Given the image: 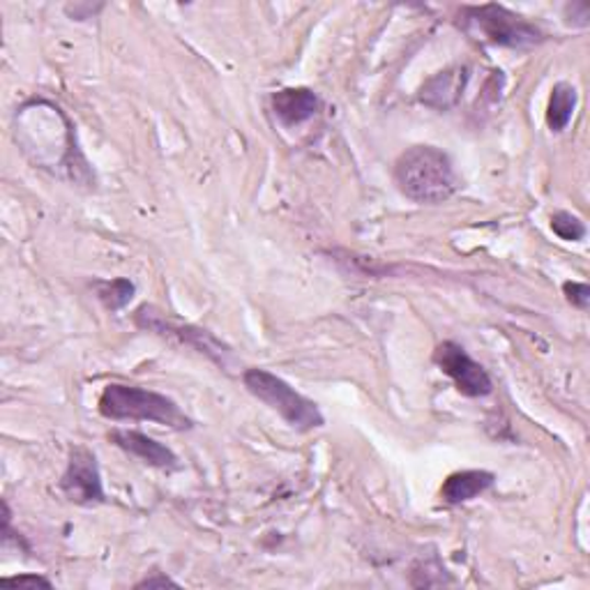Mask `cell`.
<instances>
[{"mask_svg": "<svg viewBox=\"0 0 590 590\" xmlns=\"http://www.w3.org/2000/svg\"><path fill=\"white\" fill-rule=\"evenodd\" d=\"M60 489L72 502H79V506H91V502L104 500L97 456L89 448H74L70 452V462L62 473Z\"/></svg>", "mask_w": 590, "mask_h": 590, "instance_id": "obj_7", "label": "cell"}, {"mask_svg": "<svg viewBox=\"0 0 590 590\" xmlns=\"http://www.w3.org/2000/svg\"><path fill=\"white\" fill-rule=\"evenodd\" d=\"M552 231L565 240V243H579V240L586 238V227L579 220L577 215L558 210L552 215Z\"/></svg>", "mask_w": 590, "mask_h": 590, "instance_id": "obj_14", "label": "cell"}, {"mask_svg": "<svg viewBox=\"0 0 590 590\" xmlns=\"http://www.w3.org/2000/svg\"><path fill=\"white\" fill-rule=\"evenodd\" d=\"M459 26L473 39L491 47L506 49H529L544 42L542 28L512 10L489 3V5H468L459 12Z\"/></svg>", "mask_w": 590, "mask_h": 590, "instance_id": "obj_3", "label": "cell"}, {"mask_svg": "<svg viewBox=\"0 0 590 590\" xmlns=\"http://www.w3.org/2000/svg\"><path fill=\"white\" fill-rule=\"evenodd\" d=\"M563 293L567 298V302L572 304L577 310H588L590 304V287L581 281H565L563 284Z\"/></svg>", "mask_w": 590, "mask_h": 590, "instance_id": "obj_15", "label": "cell"}, {"mask_svg": "<svg viewBox=\"0 0 590 590\" xmlns=\"http://www.w3.org/2000/svg\"><path fill=\"white\" fill-rule=\"evenodd\" d=\"M468 83V68H450L441 74L431 77L420 91V102L436 112H448L462 100Z\"/></svg>", "mask_w": 590, "mask_h": 590, "instance_id": "obj_9", "label": "cell"}, {"mask_svg": "<svg viewBox=\"0 0 590 590\" xmlns=\"http://www.w3.org/2000/svg\"><path fill=\"white\" fill-rule=\"evenodd\" d=\"M577 102L579 93L572 83L560 81L554 85L549 106H546V125H549L552 132H563V129H567V125L572 123Z\"/></svg>", "mask_w": 590, "mask_h": 590, "instance_id": "obj_12", "label": "cell"}, {"mask_svg": "<svg viewBox=\"0 0 590 590\" xmlns=\"http://www.w3.org/2000/svg\"><path fill=\"white\" fill-rule=\"evenodd\" d=\"M166 586L176 588L178 583L173 581V579H169V577H148V579H143V581L137 583V588H166Z\"/></svg>", "mask_w": 590, "mask_h": 590, "instance_id": "obj_17", "label": "cell"}, {"mask_svg": "<svg viewBox=\"0 0 590 590\" xmlns=\"http://www.w3.org/2000/svg\"><path fill=\"white\" fill-rule=\"evenodd\" d=\"M135 321H137L139 327H143V331H150V333H155L160 337L176 339V342H181L185 346L196 348V351L208 356L212 362H217L220 367H229L231 360H233L231 348L217 339L212 333L201 331V327L189 325V323L171 321L169 316H164V312H158L155 308H148V304L139 308Z\"/></svg>", "mask_w": 590, "mask_h": 590, "instance_id": "obj_5", "label": "cell"}, {"mask_svg": "<svg viewBox=\"0 0 590 590\" xmlns=\"http://www.w3.org/2000/svg\"><path fill=\"white\" fill-rule=\"evenodd\" d=\"M321 108V100L310 89H284L273 95V112L281 125L296 127L312 120Z\"/></svg>", "mask_w": 590, "mask_h": 590, "instance_id": "obj_10", "label": "cell"}, {"mask_svg": "<svg viewBox=\"0 0 590 590\" xmlns=\"http://www.w3.org/2000/svg\"><path fill=\"white\" fill-rule=\"evenodd\" d=\"M496 483V475L489 471H456L446 477L441 487V498L448 506H462L477 496L489 491Z\"/></svg>", "mask_w": 590, "mask_h": 590, "instance_id": "obj_11", "label": "cell"}, {"mask_svg": "<svg viewBox=\"0 0 590 590\" xmlns=\"http://www.w3.org/2000/svg\"><path fill=\"white\" fill-rule=\"evenodd\" d=\"M106 420H143L169 429H189L192 420L171 397L137 385H106L97 402Z\"/></svg>", "mask_w": 590, "mask_h": 590, "instance_id": "obj_2", "label": "cell"}, {"mask_svg": "<svg viewBox=\"0 0 590 590\" xmlns=\"http://www.w3.org/2000/svg\"><path fill=\"white\" fill-rule=\"evenodd\" d=\"M3 583L8 586H24V588H51V581L45 579V577H39V575H19V577H5Z\"/></svg>", "mask_w": 590, "mask_h": 590, "instance_id": "obj_16", "label": "cell"}, {"mask_svg": "<svg viewBox=\"0 0 590 590\" xmlns=\"http://www.w3.org/2000/svg\"><path fill=\"white\" fill-rule=\"evenodd\" d=\"M245 387L252 395L273 408L281 420H287L296 431H314L325 425L321 408L268 369L250 367L243 374Z\"/></svg>", "mask_w": 590, "mask_h": 590, "instance_id": "obj_4", "label": "cell"}, {"mask_svg": "<svg viewBox=\"0 0 590 590\" xmlns=\"http://www.w3.org/2000/svg\"><path fill=\"white\" fill-rule=\"evenodd\" d=\"M95 291H97L100 302L108 312H118L125 308L129 300L135 298L137 287H135V281L118 277L112 281H95Z\"/></svg>", "mask_w": 590, "mask_h": 590, "instance_id": "obj_13", "label": "cell"}, {"mask_svg": "<svg viewBox=\"0 0 590 590\" xmlns=\"http://www.w3.org/2000/svg\"><path fill=\"white\" fill-rule=\"evenodd\" d=\"M395 181L402 194L415 204H443L456 189L462 178L448 152L436 146H413L395 164Z\"/></svg>", "mask_w": 590, "mask_h": 590, "instance_id": "obj_1", "label": "cell"}, {"mask_svg": "<svg viewBox=\"0 0 590 590\" xmlns=\"http://www.w3.org/2000/svg\"><path fill=\"white\" fill-rule=\"evenodd\" d=\"M108 439H112L123 452L141 459L143 464H148L152 468H176L178 466L176 454H173L166 446H162L160 441L150 439V436H146L141 431L116 429V431L108 433Z\"/></svg>", "mask_w": 590, "mask_h": 590, "instance_id": "obj_8", "label": "cell"}, {"mask_svg": "<svg viewBox=\"0 0 590 590\" xmlns=\"http://www.w3.org/2000/svg\"><path fill=\"white\" fill-rule=\"evenodd\" d=\"M433 362L441 367L446 377H450L456 385V390L466 397H487L491 395L494 383L491 377L487 374V369L475 362L462 344L456 342H443L436 346L433 351Z\"/></svg>", "mask_w": 590, "mask_h": 590, "instance_id": "obj_6", "label": "cell"}]
</instances>
